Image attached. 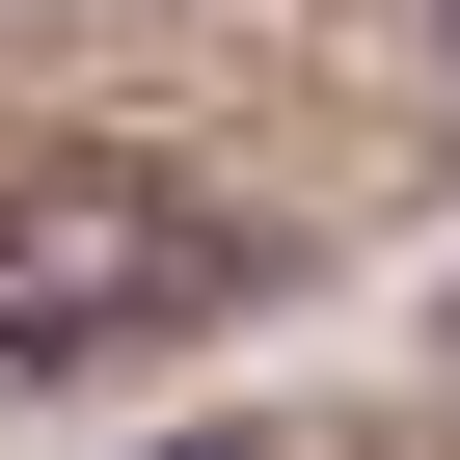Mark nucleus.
<instances>
[{
	"label": "nucleus",
	"instance_id": "obj_1",
	"mask_svg": "<svg viewBox=\"0 0 460 460\" xmlns=\"http://www.w3.org/2000/svg\"><path fill=\"white\" fill-rule=\"evenodd\" d=\"M271 244L217 190H163V163H109V136H55V163H0V379H109V352H163V325H217Z\"/></svg>",
	"mask_w": 460,
	"mask_h": 460
}]
</instances>
